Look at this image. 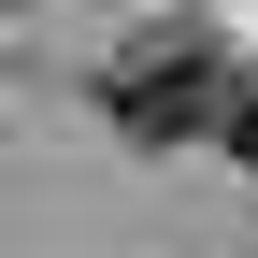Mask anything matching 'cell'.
<instances>
[{
	"label": "cell",
	"mask_w": 258,
	"mask_h": 258,
	"mask_svg": "<svg viewBox=\"0 0 258 258\" xmlns=\"http://www.w3.org/2000/svg\"><path fill=\"white\" fill-rule=\"evenodd\" d=\"M215 144H230L244 172H258V72H230V101H215Z\"/></svg>",
	"instance_id": "cell-2"
},
{
	"label": "cell",
	"mask_w": 258,
	"mask_h": 258,
	"mask_svg": "<svg viewBox=\"0 0 258 258\" xmlns=\"http://www.w3.org/2000/svg\"><path fill=\"white\" fill-rule=\"evenodd\" d=\"M215 101H230V57H215L201 29H144V43H115V72H101V115L129 144H201Z\"/></svg>",
	"instance_id": "cell-1"
}]
</instances>
